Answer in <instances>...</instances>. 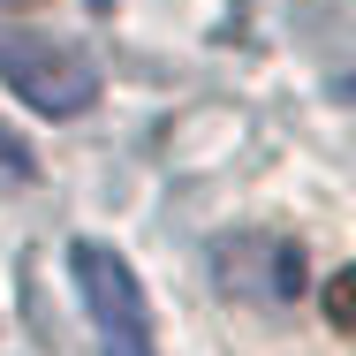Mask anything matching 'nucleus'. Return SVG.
I'll list each match as a JSON object with an SVG mask.
<instances>
[{
	"mask_svg": "<svg viewBox=\"0 0 356 356\" xmlns=\"http://www.w3.org/2000/svg\"><path fill=\"white\" fill-rule=\"evenodd\" d=\"M349 281H356V273H341V281H334V318H341V326H349V311H356V288H349Z\"/></svg>",
	"mask_w": 356,
	"mask_h": 356,
	"instance_id": "obj_5",
	"label": "nucleus"
},
{
	"mask_svg": "<svg viewBox=\"0 0 356 356\" xmlns=\"http://www.w3.org/2000/svg\"><path fill=\"white\" fill-rule=\"evenodd\" d=\"M0 83L15 99H31L38 114H54V122H69L99 99L91 54H76L69 38H46V31H0Z\"/></svg>",
	"mask_w": 356,
	"mask_h": 356,
	"instance_id": "obj_1",
	"label": "nucleus"
},
{
	"mask_svg": "<svg viewBox=\"0 0 356 356\" xmlns=\"http://www.w3.org/2000/svg\"><path fill=\"white\" fill-rule=\"evenodd\" d=\"M15 182H31V144L0 129V190H15Z\"/></svg>",
	"mask_w": 356,
	"mask_h": 356,
	"instance_id": "obj_4",
	"label": "nucleus"
},
{
	"mask_svg": "<svg viewBox=\"0 0 356 356\" xmlns=\"http://www.w3.org/2000/svg\"><path fill=\"white\" fill-rule=\"evenodd\" d=\"M213 266H220V288L227 296L288 303L303 288V243H288V235H235V243L213 250Z\"/></svg>",
	"mask_w": 356,
	"mask_h": 356,
	"instance_id": "obj_3",
	"label": "nucleus"
},
{
	"mask_svg": "<svg viewBox=\"0 0 356 356\" xmlns=\"http://www.w3.org/2000/svg\"><path fill=\"white\" fill-rule=\"evenodd\" d=\"M69 273H76L83 311L99 318V334H152V311H144L137 273H129L106 243H76V250H69Z\"/></svg>",
	"mask_w": 356,
	"mask_h": 356,
	"instance_id": "obj_2",
	"label": "nucleus"
}]
</instances>
